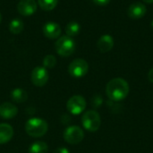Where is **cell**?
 Listing matches in <instances>:
<instances>
[{
  "label": "cell",
  "mask_w": 153,
  "mask_h": 153,
  "mask_svg": "<svg viewBox=\"0 0 153 153\" xmlns=\"http://www.w3.org/2000/svg\"><path fill=\"white\" fill-rule=\"evenodd\" d=\"M129 90V84L125 79L114 78L107 84L106 93L109 100L113 101H121L127 97Z\"/></svg>",
  "instance_id": "obj_1"
},
{
  "label": "cell",
  "mask_w": 153,
  "mask_h": 153,
  "mask_svg": "<svg viewBox=\"0 0 153 153\" xmlns=\"http://www.w3.org/2000/svg\"><path fill=\"white\" fill-rule=\"evenodd\" d=\"M48 130V123L40 118H30L25 124V131L31 137H41L47 134Z\"/></svg>",
  "instance_id": "obj_2"
},
{
  "label": "cell",
  "mask_w": 153,
  "mask_h": 153,
  "mask_svg": "<svg viewBox=\"0 0 153 153\" xmlns=\"http://www.w3.org/2000/svg\"><path fill=\"white\" fill-rule=\"evenodd\" d=\"M55 48L56 53L59 56L67 57L72 54H74L75 50V42L73 38L67 35L62 36L56 40L55 44Z\"/></svg>",
  "instance_id": "obj_3"
},
{
  "label": "cell",
  "mask_w": 153,
  "mask_h": 153,
  "mask_svg": "<svg viewBox=\"0 0 153 153\" xmlns=\"http://www.w3.org/2000/svg\"><path fill=\"white\" fill-rule=\"evenodd\" d=\"M82 124L88 132H97L101 125V119L100 114L95 110L86 111L82 117Z\"/></svg>",
  "instance_id": "obj_4"
},
{
  "label": "cell",
  "mask_w": 153,
  "mask_h": 153,
  "mask_svg": "<svg viewBox=\"0 0 153 153\" xmlns=\"http://www.w3.org/2000/svg\"><path fill=\"white\" fill-rule=\"evenodd\" d=\"M84 138V133L82 129L76 126L67 127L64 132V139L69 144H78Z\"/></svg>",
  "instance_id": "obj_5"
},
{
  "label": "cell",
  "mask_w": 153,
  "mask_h": 153,
  "mask_svg": "<svg viewBox=\"0 0 153 153\" xmlns=\"http://www.w3.org/2000/svg\"><path fill=\"white\" fill-rule=\"evenodd\" d=\"M89 71V65L88 63L82 58H77L72 61L68 67L69 74L75 78L83 77Z\"/></svg>",
  "instance_id": "obj_6"
},
{
  "label": "cell",
  "mask_w": 153,
  "mask_h": 153,
  "mask_svg": "<svg viewBox=\"0 0 153 153\" xmlns=\"http://www.w3.org/2000/svg\"><path fill=\"white\" fill-rule=\"evenodd\" d=\"M66 108L71 114L80 115L86 108V100L81 95H74L68 100Z\"/></svg>",
  "instance_id": "obj_7"
},
{
  "label": "cell",
  "mask_w": 153,
  "mask_h": 153,
  "mask_svg": "<svg viewBox=\"0 0 153 153\" xmlns=\"http://www.w3.org/2000/svg\"><path fill=\"white\" fill-rule=\"evenodd\" d=\"M30 78H31L32 83L35 86L42 87L48 82L49 75H48V72L47 68L43 66H37L32 70Z\"/></svg>",
  "instance_id": "obj_8"
},
{
  "label": "cell",
  "mask_w": 153,
  "mask_h": 153,
  "mask_svg": "<svg viewBox=\"0 0 153 153\" xmlns=\"http://www.w3.org/2000/svg\"><path fill=\"white\" fill-rule=\"evenodd\" d=\"M19 13L23 16H30L37 11V3L35 0H21L17 5Z\"/></svg>",
  "instance_id": "obj_9"
},
{
  "label": "cell",
  "mask_w": 153,
  "mask_h": 153,
  "mask_svg": "<svg viewBox=\"0 0 153 153\" xmlns=\"http://www.w3.org/2000/svg\"><path fill=\"white\" fill-rule=\"evenodd\" d=\"M42 30H43V34L45 35V37L50 39H57L61 35V31H62L60 25L54 22H46L42 28Z\"/></svg>",
  "instance_id": "obj_10"
},
{
  "label": "cell",
  "mask_w": 153,
  "mask_h": 153,
  "mask_svg": "<svg viewBox=\"0 0 153 153\" xmlns=\"http://www.w3.org/2000/svg\"><path fill=\"white\" fill-rule=\"evenodd\" d=\"M146 6L140 3V2H136L132 4L127 10V13L128 16L132 19H140L142 17H143L146 13Z\"/></svg>",
  "instance_id": "obj_11"
},
{
  "label": "cell",
  "mask_w": 153,
  "mask_h": 153,
  "mask_svg": "<svg viewBox=\"0 0 153 153\" xmlns=\"http://www.w3.org/2000/svg\"><path fill=\"white\" fill-rule=\"evenodd\" d=\"M18 113L17 107L10 102H4L0 105V117L4 119H12Z\"/></svg>",
  "instance_id": "obj_12"
},
{
  "label": "cell",
  "mask_w": 153,
  "mask_h": 153,
  "mask_svg": "<svg viewBox=\"0 0 153 153\" xmlns=\"http://www.w3.org/2000/svg\"><path fill=\"white\" fill-rule=\"evenodd\" d=\"M97 46H98V48L100 49V52H102V53L108 52L113 48L114 39L108 34L103 35L100 38V39L97 43Z\"/></svg>",
  "instance_id": "obj_13"
},
{
  "label": "cell",
  "mask_w": 153,
  "mask_h": 153,
  "mask_svg": "<svg viewBox=\"0 0 153 153\" xmlns=\"http://www.w3.org/2000/svg\"><path fill=\"white\" fill-rule=\"evenodd\" d=\"M13 136V127L5 123L0 124V144H4L11 141Z\"/></svg>",
  "instance_id": "obj_14"
},
{
  "label": "cell",
  "mask_w": 153,
  "mask_h": 153,
  "mask_svg": "<svg viewBox=\"0 0 153 153\" xmlns=\"http://www.w3.org/2000/svg\"><path fill=\"white\" fill-rule=\"evenodd\" d=\"M11 99L16 103H24L28 100V94L24 90L21 88H16L12 91Z\"/></svg>",
  "instance_id": "obj_15"
},
{
  "label": "cell",
  "mask_w": 153,
  "mask_h": 153,
  "mask_svg": "<svg viewBox=\"0 0 153 153\" xmlns=\"http://www.w3.org/2000/svg\"><path fill=\"white\" fill-rule=\"evenodd\" d=\"M48 146L46 143L42 141L32 143L29 148V153H48Z\"/></svg>",
  "instance_id": "obj_16"
},
{
  "label": "cell",
  "mask_w": 153,
  "mask_h": 153,
  "mask_svg": "<svg viewBox=\"0 0 153 153\" xmlns=\"http://www.w3.org/2000/svg\"><path fill=\"white\" fill-rule=\"evenodd\" d=\"M80 29H81V26L80 24L77 22H70L66 27H65V33L67 36L73 38L74 36H77L80 32Z\"/></svg>",
  "instance_id": "obj_17"
},
{
  "label": "cell",
  "mask_w": 153,
  "mask_h": 153,
  "mask_svg": "<svg viewBox=\"0 0 153 153\" xmlns=\"http://www.w3.org/2000/svg\"><path fill=\"white\" fill-rule=\"evenodd\" d=\"M9 30L13 34H20L23 30V22L18 18L13 19L9 23Z\"/></svg>",
  "instance_id": "obj_18"
},
{
  "label": "cell",
  "mask_w": 153,
  "mask_h": 153,
  "mask_svg": "<svg viewBox=\"0 0 153 153\" xmlns=\"http://www.w3.org/2000/svg\"><path fill=\"white\" fill-rule=\"evenodd\" d=\"M58 3V0H38V4L41 9L45 11L53 10Z\"/></svg>",
  "instance_id": "obj_19"
},
{
  "label": "cell",
  "mask_w": 153,
  "mask_h": 153,
  "mask_svg": "<svg viewBox=\"0 0 153 153\" xmlns=\"http://www.w3.org/2000/svg\"><path fill=\"white\" fill-rule=\"evenodd\" d=\"M56 65V58L53 55H48L43 59V65L45 68H53Z\"/></svg>",
  "instance_id": "obj_20"
},
{
  "label": "cell",
  "mask_w": 153,
  "mask_h": 153,
  "mask_svg": "<svg viewBox=\"0 0 153 153\" xmlns=\"http://www.w3.org/2000/svg\"><path fill=\"white\" fill-rule=\"evenodd\" d=\"M92 106L95 108L100 107L102 104V98L100 97V95H95L92 99Z\"/></svg>",
  "instance_id": "obj_21"
},
{
  "label": "cell",
  "mask_w": 153,
  "mask_h": 153,
  "mask_svg": "<svg viewBox=\"0 0 153 153\" xmlns=\"http://www.w3.org/2000/svg\"><path fill=\"white\" fill-rule=\"evenodd\" d=\"M97 5H100V6H105L107 5L108 4H109L110 0H92Z\"/></svg>",
  "instance_id": "obj_22"
},
{
  "label": "cell",
  "mask_w": 153,
  "mask_h": 153,
  "mask_svg": "<svg viewBox=\"0 0 153 153\" xmlns=\"http://www.w3.org/2000/svg\"><path fill=\"white\" fill-rule=\"evenodd\" d=\"M53 153H70V152L66 149V148H63V147H61V148H57L56 150H55Z\"/></svg>",
  "instance_id": "obj_23"
},
{
  "label": "cell",
  "mask_w": 153,
  "mask_h": 153,
  "mask_svg": "<svg viewBox=\"0 0 153 153\" xmlns=\"http://www.w3.org/2000/svg\"><path fill=\"white\" fill-rule=\"evenodd\" d=\"M148 79L151 82L153 83V67L149 71V74H148Z\"/></svg>",
  "instance_id": "obj_24"
},
{
  "label": "cell",
  "mask_w": 153,
  "mask_h": 153,
  "mask_svg": "<svg viewBox=\"0 0 153 153\" xmlns=\"http://www.w3.org/2000/svg\"><path fill=\"white\" fill-rule=\"evenodd\" d=\"M145 3H148V4H152L153 0H143Z\"/></svg>",
  "instance_id": "obj_25"
},
{
  "label": "cell",
  "mask_w": 153,
  "mask_h": 153,
  "mask_svg": "<svg viewBox=\"0 0 153 153\" xmlns=\"http://www.w3.org/2000/svg\"><path fill=\"white\" fill-rule=\"evenodd\" d=\"M1 20H2V16H1V14H0V22H1Z\"/></svg>",
  "instance_id": "obj_26"
},
{
  "label": "cell",
  "mask_w": 153,
  "mask_h": 153,
  "mask_svg": "<svg viewBox=\"0 0 153 153\" xmlns=\"http://www.w3.org/2000/svg\"><path fill=\"white\" fill-rule=\"evenodd\" d=\"M152 26L153 27V21H152Z\"/></svg>",
  "instance_id": "obj_27"
}]
</instances>
